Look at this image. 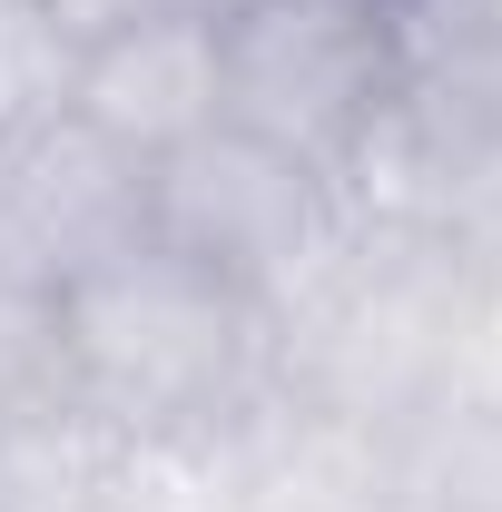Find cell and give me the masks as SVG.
I'll use <instances>...</instances> for the list:
<instances>
[{
    "label": "cell",
    "mask_w": 502,
    "mask_h": 512,
    "mask_svg": "<svg viewBox=\"0 0 502 512\" xmlns=\"http://www.w3.org/2000/svg\"><path fill=\"white\" fill-rule=\"evenodd\" d=\"M60 384L79 424L109 434H188L217 424L256 375L266 306L247 286L188 266L178 247L138 237L109 266L69 276L60 296Z\"/></svg>",
    "instance_id": "6da1fadb"
},
{
    "label": "cell",
    "mask_w": 502,
    "mask_h": 512,
    "mask_svg": "<svg viewBox=\"0 0 502 512\" xmlns=\"http://www.w3.org/2000/svg\"><path fill=\"white\" fill-rule=\"evenodd\" d=\"M227 119L345 178L355 148L414 99L404 0H247L217 20Z\"/></svg>",
    "instance_id": "7a4b0ae2"
},
{
    "label": "cell",
    "mask_w": 502,
    "mask_h": 512,
    "mask_svg": "<svg viewBox=\"0 0 502 512\" xmlns=\"http://www.w3.org/2000/svg\"><path fill=\"white\" fill-rule=\"evenodd\" d=\"M148 237L178 247L188 266H207V276H227V286H247L276 316L296 296V276L345 247V197L296 148L217 119L148 168Z\"/></svg>",
    "instance_id": "3957f363"
},
{
    "label": "cell",
    "mask_w": 502,
    "mask_h": 512,
    "mask_svg": "<svg viewBox=\"0 0 502 512\" xmlns=\"http://www.w3.org/2000/svg\"><path fill=\"white\" fill-rule=\"evenodd\" d=\"M148 237V168L119 158L99 128L50 119L30 138H0V266L50 286L109 266Z\"/></svg>",
    "instance_id": "277c9868"
},
{
    "label": "cell",
    "mask_w": 502,
    "mask_h": 512,
    "mask_svg": "<svg viewBox=\"0 0 502 512\" xmlns=\"http://www.w3.org/2000/svg\"><path fill=\"white\" fill-rule=\"evenodd\" d=\"M69 119L99 128L119 158L158 168L168 148H188L197 128L227 119V89H217V20L207 10H148L109 40L79 50V89H69Z\"/></svg>",
    "instance_id": "5b68a950"
},
{
    "label": "cell",
    "mask_w": 502,
    "mask_h": 512,
    "mask_svg": "<svg viewBox=\"0 0 502 512\" xmlns=\"http://www.w3.org/2000/svg\"><path fill=\"white\" fill-rule=\"evenodd\" d=\"M69 414V384H60V306L50 286L10 276L0 266V434H30Z\"/></svg>",
    "instance_id": "8992f818"
},
{
    "label": "cell",
    "mask_w": 502,
    "mask_h": 512,
    "mask_svg": "<svg viewBox=\"0 0 502 512\" xmlns=\"http://www.w3.org/2000/svg\"><path fill=\"white\" fill-rule=\"evenodd\" d=\"M69 89H79V40L40 0H0V138L69 119Z\"/></svg>",
    "instance_id": "52a82bcc"
},
{
    "label": "cell",
    "mask_w": 502,
    "mask_h": 512,
    "mask_svg": "<svg viewBox=\"0 0 502 512\" xmlns=\"http://www.w3.org/2000/svg\"><path fill=\"white\" fill-rule=\"evenodd\" d=\"M40 10L89 50V40H109V30H128V20H148V10H188V0H40Z\"/></svg>",
    "instance_id": "ba28073f"
}]
</instances>
